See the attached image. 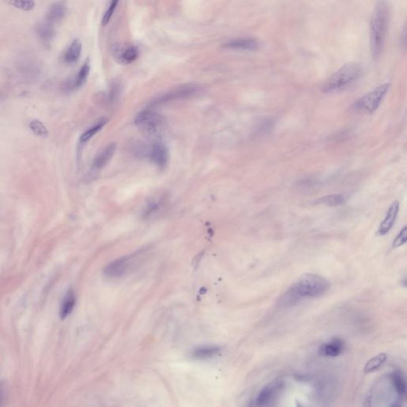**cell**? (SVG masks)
Returning <instances> with one entry per match:
<instances>
[{
  "label": "cell",
  "mask_w": 407,
  "mask_h": 407,
  "mask_svg": "<svg viewBox=\"0 0 407 407\" xmlns=\"http://www.w3.org/2000/svg\"><path fill=\"white\" fill-rule=\"evenodd\" d=\"M329 288L330 283L320 275L305 274L279 298V305L290 306L302 298L320 297L325 294Z\"/></svg>",
  "instance_id": "6da1fadb"
},
{
  "label": "cell",
  "mask_w": 407,
  "mask_h": 407,
  "mask_svg": "<svg viewBox=\"0 0 407 407\" xmlns=\"http://www.w3.org/2000/svg\"><path fill=\"white\" fill-rule=\"evenodd\" d=\"M389 7L385 1L375 4L370 23L371 54L375 60L380 57L383 52L386 31L388 28Z\"/></svg>",
  "instance_id": "7a4b0ae2"
},
{
  "label": "cell",
  "mask_w": 407,
  "mask_h": 407,
  "mask_svg": "<svg viewBox=\"0 0 407 407\" xmlns=\"http://www.w3.org/2000/svg\"><path fill=\"white\" fill-rule=\"evenodd\" d=\"M362 68L359 63H347L334 72L323 85V93H334L356 82L361 75Z\"/></svg>",
  "instance_id": "3957f363"
},
{
  "label": "cell",
  "mask_w": 407,
  "mask_h": 407,
  "mask_svg": "<svg viewBox=\"0 0 407 407\" xmlns=\"http://www.w3.org/2000/svg\"><path fill=\"white\" fill-rule=\"evenodd\" d=\"M135 123L145 135L152 138L162 136L167 127L165 118L152 110H144L138 113Z\"/></svg>",
  "instance_id": "277c9868"
},
{
  "label": "cell",
  "mask_w": 407,
  "mask_h": 407,
  "mask_svg": "<svg viewBox=\"0 0 407 407\" xmlns=\"http://www.w3.org/2000/svg\"><path fill=\"white\" fill-rule=\"evenodd\" d=\"M390 84L386 83L375 88L360 97L355 104V108L363 113L371 114L379 108L390 89Z\"/></svg>",
  "instance_id": "5b68a950"
},
{
  "label": "cell",
  "mask_w": 407,
  "mask_h": 407,
  "mask_svg": "<svg viewBox=\"0 0 407 407\" xmlns=\"http://www.w3.org/2000/svg\"><path fill=\"white\" fill-rule=\"evenodd\" d=\"M200 90H201V87L197 85H193V84L184 85L180 87L172 89L161 97H157L151 103V105H158V104H165V103L171 102V101L189 98V97L196 95Z\"/></svg>",
  "instance_id": "8992f818"
},
{
  "label": "cell",
  "mask_w": 407,
  "mask_h": 407,
  "mask_svg": "<svg viewBox=\"0 0 407 407\" xmlns=\"http://www.w3.org/2000/svg\"><path fill=\"white\" fill-rule=\"evenodd\" d=\"M131 256H123L114 260L104 269V276L108 279H116L123 276L131 264Z\"/></svg>",
  "instance_id": "52a82bcc"
},
{
  "label": "cell",
  "mask_w": 407,
  "mask_h": 407,
  "mask_svg": "<svg viewBox=\"0 0 407 407\" xmlns=\"http://www.w3.org/2000/svg\"><path fill=\"white\" fill-rule=\"evenodd\" d=\"M146 154L150 161L160 169L165 168L168 164L169 150L165 144L154 142L150 146Z\"/></svg>",
  "instance_id": "ba28073f"
},
{
  "label": "cell",
  "mask_w": 407,
  "mask_h": 407,
  "mask_svg": "<svg viewBox=\"0 0 407 407\" xmlns=\"http://www.w3.org/2000/svg\"><path fill=\"white\" fill-rule=\"evenodd\" d=\"M116 144L110 143L104 148L101 152H99L93 160L92 170L93 171H100L112 159L116 153Z\"/></svg>",
  "instance_id": "9c48e42d"
},
{
  "label": "cell",
  "mask_w": 407,
  "mask_h": 407,
  "mask_svg": "<svg viewBox=\"0 0 407 407\" xmlns=\"http://www.w3.org/2000/svg\"><path fill=\"white\" fill-rule=\"evenodd\" d=\"M221 349L216 345H203L193 349L190 357L196 360H207L215 358L220 355Z\"/></svg>",
  "instance_id": "30bf717a"
},
{
  "label": "cell",
  "mask_w": 407,
  "mask_h": 407,
  "mask_svg": "<svg viewBox=\"0 0 407 407\" xmlns=\"http://www.w3.org/2000/svg\"><path fill=\"white\" fill-rule=\"evenodd\" d=\"M398 210H399V202L398 201H394L389 208L384 220L379 227V235H384L390 231L395 223L396 218L398 216Z\"/></svg>",
  "instance_id": "8fae6325"
},
{
  "label": "cell",
  "mask_w": 407,
  "mask_h": 407,
  "mask_svg": "<svg viewBox=\"0 0 407 407\" xmlns=\"http://www.w3.org/2000/svg\"><path fill=\"white\" fill-rule=\"evenodd\" d=\"M36 34L39 40L44 45H49L55 37V28L53 23H49L47 20L41 22L36 27Z\"/></svg>",
  "instance_id": "7c38bea8"
},
{
  "label": "cell",
  "mask_w": 407,
  "mask_h": 407,
  "mask_svg": "<svg viewBox=\"0 0 407 407\" xmlns=\"http://www.w3.org/2000/svg\"><path fill=\"white\" fill-rule=\"evenodd\" d=\"M345 345L342 340L334 339L320 347L319 353L325 357H337L343 352Z\"/></svg>",
  "instance_id": "4fadbf2b"
},
{
  "label": "cell",
  "mask_w": 407,
  "mask_h": 407,
  "mask_svg": "<svg viewBox=\"0 0 407 407\" xmlns=\"http://www.w3.org/2000/svg\"><path fill=\"white\" fill-rule=\"evenodd\" d=\"M280 383L279 382H275V383H271L266 386L265 388L263 389L260 394L258 395L257 399H256L257 405L261 407L268 405L271 400L274 398V396L275 395L278 390L280 388Z\"/></svg>",
  "instance_id": "5bb4252c"
},
{
  "label": "cell",
  "mask_w": 407,
  "mask_h": 407,
  "mask_svg": "<svg viewBox=\"0 0 407 407\" xmlns=\"http://www.w3.org/2000/svg\"><path fill=\"white\" fill-rule=\"evenodd\" d=\"M90 68H91L90 61H89V59H88L87 61H86V62L84 63L83 65L80 67L79 72H77L73 80L67 84V88L69 89H78V88L82 87L87 82L89 72H90Z\"/></svg>",
  "instance_id": "9a60e30c"
},
{
  "label": "cell",
  "mask_w": 407,
  "mask_h": 407,
  "mask_svg": "<svg viewBox=\"0 0 407 407\" xmlns=\"http://www.w3.org/2000/svg\"><path fill=\"white\" fill-rule=\"evenodd\" d=\"M259 46L257 41L252 38H238L229 41L225 44V47L231 49L242 50H254Z\"/></svg>",
  "instance_id": "2e32d148"
},
{
  "label": "cell",
  "mask_w": 407,
  "mask_h": 407,
  "mask_svg": "<svg viewBox=\"0 0 407 407\" xmlns=\"http://www.w3.org/2000/svg\"><path fill=\"white\" fill-rule=\"evenodd\" d=\"M76 295L72 290H68L64 296L60 309V316L62 320L68 317L73 311L76 305Z\"/></svg>",
  "instance_id": "e0dca14e"
},
{
  "label": "cell",
  "mask_w": 407,
  "mask_h": 407,
  "mask_svg": "<svg viewBox=\"0 0 407 407\" xmlns=\"http://www.w3.org/2000/svg\"><path fill=\"white\" fill-rule=\"evenodd\" d=\"M138 55H139V51H138V47L135 46H127L125 49L119 50L116 57L120 63L131 64L137 60Z\"/></svg>",
  "instance_id": "ac0fdd59"
},
{
  "label": "cell",
  "mask_w": 407,
  "mask_h": 407,
  "mask_svg": "<svg viewBox=\"0 0 407 407\" xmlns=\"http://www.w3.org/2000/svg\"><path fill=\"white\" fill-rule=\"evenodd\" d=\"M65 14H66V8L64 4H61V3H56L49 8L46 19H47L48 22L54 24V23L61 21L65 16Z\"/></svg>",
  "instance_id": "d6986e66"
},
{
  "label": "cell",
  "mask_w": 407,
  "mask_h": 407,
  "mask_svg": "<svg viewBox=\"0 0 407 407\" xmlns=\"http://www.w3.org/2000/svg\"><path fill=\"white\" fill-rule=\"evenodd\" d=\"M82 42L79 39H75L64 53V61L68 64L76 62L82 55Z\"/></svg>",
  "instance_id": "ffe728a7"
},
{
  "label": "cell",
  "mask_w": 407,
  "mask_h": 407,
  "mask_svg": "<svg viewBox=\"0 0 407 407\" xmlns=\"http://www.w3.org/2000/svg\"><path fill=\"white\" fill-rule=\"evenodd\" d=\"M392 385L394 386V390L397 392V394L400 397H405V391H406V386H405V379L403 376L398 372H394L390 376Z\"/></svg>",
  "instance_id": "44dd1931"
},
{
  "label": "cell",
  "mask_w": 407,
  "mask_h": 407,
  "mask_svg": "<svg viewBox=\"0 0 407 407\" xmlns=\"http://www.w3.org/2000/svg\"><path fill=\"white\" fill-rule=\"evenodd\" d=\"M108 119L104 118V119L100 120L98 123H96L95 125L88 129L87 131H85V132L82 134V136H80V142H88L92 137L94 136L97 132L101 131V129L104 127V125L108 123Z\"/></svg>",
  "instance_id": "7402d4cb"
},
{
  "label": "cell",
  "mask_w": 407,
  "mask_h": 407,
  "mask_svg": "<svg viewBox=\"0 0 407 407\" xmlns=\"http://www.w3.org/2000/svg\"><path fill=\"white\" fill-rule=\"evenodd\" d=\"M345 197L342 194L325 196L317 200V203L327 206L334 207L341 205L345 202Z\"/></svg>",
  "instance_id": "603a6c76"
},
{
  "label": "cell",
  "mask_w": 407,
  "mask_h": 407,
  "mask_svg": "<svg viewBox=\"0 0 407 407\" xmlns=\"http://www.w3.org/2000/svg\"><path fill=\"white\" fill-rule=\"evenodd\" d=\"M386 359V356L383 353H381V354L375 356L373 358H371L366 364L365 367H364V371H365L366 373H369V372L375 371V370L378 369L382 366Z\"/></svg>",
  "instance_id": "cb8c5ba5"
},
{
  "label": "cell",
  "mask_w": 407,
  "mask_h": 407,
  "mask_svg": "<svg viewBox=\"0 0 407 407\" xmlns=\"http://www.w3.org/2000/svg\"><path fill=\"white\" fill-rule=\"evenodd\" d=\"M29 127L34 133V135H36L37 136L46 138L49 135L47 128L40 120H32L29 124Z\"/></svg>",
  "instance_id": "d4e9b609"
},
{
  "label": "cell",
  "mask_w": 407,
  "mask_h": 407,
  "mask_svg": "<svg viewBox=\"0 0 407 407\" xmlns=\"http://www.w3.org/2000/svg\"><path fill=\"white\" fill-rule=\"evenodd\" d=\"M9 4H12V6L18 8V9L23 10L24 12L31 11V10L34 9V6H35V3L33 2V1H19V0H16V1H12Z\"/></svg>",
  "instance_id": "484cf974"
},
{
  "label": "cell",
  "mask_w": 407,
  "mask_h": 407,
  "mask_svg": "<svg viewBox=\"0 0 407 407\" xmlns=\"http://www.w3.org/2000/svg\"><path fill=\"white\" fill-rule=\"evenodd\" d=\"M118 4H119L118 1H112V2L111 3L106 12L104 13V17H103L102 24L104 25V26H106V25L110 22L111 19H112V16H113L114 12H115V10H116Z\"/></svg>",
  "instance_id": "4316f807"
},
{
  "label": "cell",
  "mask_w": 407,
  "mask_h": 407,
  "mask_svg": "<svg viewBox=\"0 0 407 407\" xmlns=\"http://www.w3.org/2000/svg\"><path fill=\"white\" fill-rule=\"evenodd\" d=\"M406 239L407 227H404L403 229L400 231L398 236L396 237L395 239H394V242H393V247H394V248H398V247L403 245L404 243L406 242Z\"/></svg>",
  "instance_id": "83f0119b"
},
{
  "label": "cell",
  "mask_w": 407,
  "mask_h": 407,
  "mask_svg": "<svg viewBox=\"0 0 407 407\" xmlns=\"http://www.w3.org/2000/svg\"><path fill=\"white\" fill-rule=\"evenodd\" d=\"M390 407H400L399 404L394 403L393 405H390Z\"/></svg>",
  "instance_id": "f1b7e54d"
},
{
  "label": "cell",
  "mask_w": 407,
  "mask_h": 407,
  "mask_svg": "<svg viewBox=\"0 0 407 407\" xmlns=\"http://www.w3.org/2000/svg\"><path fill=\"white\" fill-rule=\"evenodd\" d=\"M1 401H2V392L0 391V404H1Z\"/></svg>",
  "instance_id": "f546056e"
},
{
  "label": "cell",
  "mask_w": 407,
  "mask_h": 407,
  "mask_svg": "<svg viewBox=\"0 0 407 407\" xmlns=\"http://www.w3.org/2000/svg\"><path fill=\"white\" fill-rule=\"evenodd\" d=\"M298 407H301V406H300V405H299V406H298Z\"/></svg>",
  "instance_id": "4dcf8cb0"
}]
</instances>
